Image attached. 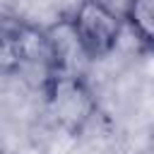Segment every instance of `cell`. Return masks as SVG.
I'll use <instances>...</instances> for the list:
<instances>
[{
	"mask_svg": "<svg viewBox=\"0 0 154 154\" xmlns=\"http://www.w3.org/2000/svg\"><path fill=\"white\" fill-rule=\"evenodd\" d=\"M67 24L82 55L87 60H103L118 48L125 19L106 0H79Z\"/></svg>",
	"mask_w": 154,
	"mask_h": 154,
	"instance_id": "obj_1",
	"label": "cell"
},
{
	"mask_svg": "<svg viewBox=\"0 0 154 154\" xmlns=\"http://www.w3.org/2000/svg\"><path fill=\"white\" fill-rule=\"evenodd\" d=\"M51 113L55 116L58 125L70 135H79L89 118L96 113V99L87 79L77 72H58L51 77L41 89Z\"/></svg>",
	"mask_w": 154,
	"mask_h": 154,
	"instance_id": "obj_2",
	"label": "cell"
},
{
	"mask_svg": "<svg viewBox=\"0 0 154 154\" xmlns=\"http://www.w3.org/2000/svg\"><path fill=\"white\" fill-rule=\"evenodd\" d=\"M123 19L135 41L154 53V0H125Z\"/></svg>",
	"mask_w": 154,
	"mask_h": 154,
	"instance_id": "obj_3",
	"label": "cell"
}]
</instances>
